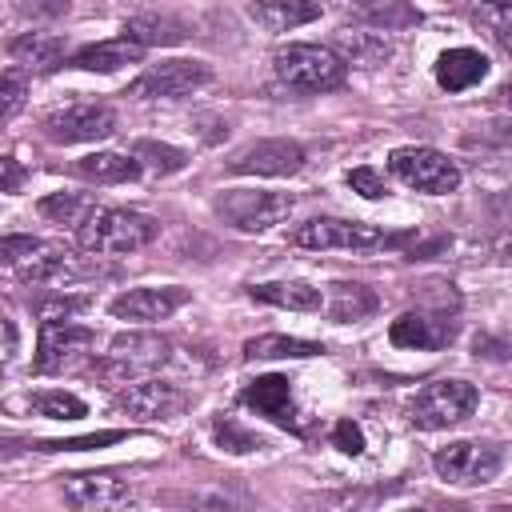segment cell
<instances>
[{
    "label": "cell",
    "mask_w": 512,
    "mask_h": 512,
    "mask_svg": "<svg viewBox=\"0 0 512 512\" xmlns=\"http://www.w3.org/2000/svg\"><path fill=\"white\" fill-rule=\"evenodd\" d=\"M20 8L32 12V16H64L68 12V0H24Z\"/></svg>",
    "instance_id": "ab89813d"
},
{
    "label": "cell",
    "mask_w": 512,
    "mask_h": 512,
    "mask_svg": "<svg viewBox=\"0 0 512 512\" xmlns=\"http://www.w3.org/2000/svg\"><path fill=\"white\" fill-rule=\"evenodd\" d=\"M272 64H276V76L300 92H328V88H340L348 76V64L320 44H288L272 56Z\"/></svg>",
    "instance_id": "277c9868"
},
{
    "label": "cell",
    "mask_w": 512,
    "mask_h": 512,
    "mask_svg": "<svg viewBox=\"0 0 512 512\" xmlns=\"http://www.w3.org/2000/svg\"><path fill=\"white\" fill-rule=\"evenodd\" d=\"M140 52H144V44H136V40L124 36V40L84 44L68 64H72V68H84V72H116V68H124V64H136Z\"/></svg>",
    "instance_id": "44dd1931"
},
{
    "label": "cell",
    "mask_w": 512,
    "mask_h": 512,
    "mask_svg": "<svg viewBox=\"0 0 512 512\" xmlns=\"http://www.w3.org/2000/svg\"><path fill=\"white\" fill-rule=\"evenodd\" d=\"M324 312H328L336 324H352V320H364V316L376 312V296H372V288H364V284L336 280V284H328Z\"/></svg>",
    "instance_id": "7402d4cb"
},
{
    "label": "cell",
    "mask_w": 512,
    "mask_h": 512,
    "mask_svg": "<svg viewBox=\"0 0 512 512\" xmlns=\"http://www.w3.org/2000/svg\"><path fill=\"white\" fill-rule=\"evenodd\" d=\"M388 340L396 348H424V352L448 348L456 340V320L448 312H440V308H432V312H404V316L392 320Z\"/></svg>",
    "instance_id": "4fadbf2b"
},
{
    "label": "cell",
    "mask_w": 512,
    "mask_h": 512,
    "mask_svg": "<svg viewBox=\"0 0 512 512\" xmlns=\"http://www.w3.org/2000/svg\"><path fill=\"white\" fill-rule=\"evenodd\" d=\"M120 412L128 416H140V420H164V416H176L188 396L176 388V384H164V380H132V388H124L116 396Z\"/></svg>",
    "instance_id": "9a60e30c"
},
{
    "label": "cell",
    "mask_w": 512,
    "mask_h": 512,
    "mask_svg": "<svg viewBox=\"0 0 512 512\" xmlns=\"http://www.w3.org/2000/svg\"><path fill=\"white\" fill-rule=\"evenodd\" d=\"M496 40H500V44L512 52V28H500V32H496Z\"/></svg>",
    "instance_id": "bcb514c9"
},
{
    "label": "cell",
    "mask_w": 512,
    "mask_h": 512,
    "mask_svg": "<svg viewBox=\"0 0 512 512\" xmlns=\"http://www.w3.org/2000/svg\"><path fill=\"white\" fill-rule=\"evenodd\" d=\"M476 356H488V360H508L512 356V336L508 332H480L472 340Z\"/></svg>",
    "instance_id": "f35d334b"
},
{
    "label": "cell",
    "mask_w": 512,
    "mask_h": 512,
    "mask_svg": "<svg viewBox=\"0 0 512 512\" xmlns=\"http://www.w3.org/2000/svg\"><path fill=\"white\" fill-rule=\"evenodd\" d=\"M8 56L32 72H52L68 60V40L56 32H24L8 40Z\"/></svg>",
    "instance_id": "ac0fdd59"
},
{
    "label": "cell",
    "mask_w": 512,
    "mask_h": 512,
    "mask_svg": "<svg viewBox=\"0 0 512 512\" xmlns=\"http://www.w3.org/2000/svg\"><path fill=\"white\" fill-rule=\"evenodd\" d=\"M76 172L84 180H96V184H120V180H132L140 172V164L132 156H120V152H92V156L76 160Z\"/></svg>",
    "instance_id": "4316f807"
},
{
    "label": "cell",
    "mask_w": 512,
    "mask_h": 512,
    "mask_svg": "<svg viewBox=\"0 0 512 512\" xmlns=\"http://www.w3.org/2000/svg\"><path fill=\"white\" fill-rule=\"evenodd\" d=\"M208 80H212V68L204 60H160V64L144 68L128 84V96H140V100H176V96L196 92Z\"/></svg>",
    "instance_id": "9c48e42d"
},
{
    "label": "cell",
    "mask_w": 512,
    "mask_h": 512,
    "mask_svg": "<svg viewBox=\"0 0 512 512\" xmlns=\"http://www.w3.org/2000/svg\"><path fill=\"white\" fill-rule=\"evenodd\" d=\"M496 100H504V104H512V76L500 84V92H496Z\"/></svg>",
    "instance_id": "ee69618b"
},
{
    "label": "cell",
    "mask_w": 512,
    "mask_h": 512,
    "mask_svg": "<svg viewBox=\"0 0 512 512\" xmlns=\"http://www.w3.org/2000/svg\"><path fill=\"white\" fill-rule=\"evenodd\" d=\"M60 492H64V504L72 508H84V512H100V508H120L132 500V488L128 480L112 476V472H72V476H60Z\"/></svg>",
    "instance_id": "7c38bea8"
},
{
    "label": "cell",
    "mask_w": 512,
    "mask_h": 512,
    "mask_svg": "<svg viewBox=\"0 0 512 512\" xmlns=\"http://www.w3.org/2000/svg\"><path fill=\"white\" fill-rule=\"evenodd\" d=\"M96 336L80 324L68 320H40V340H36V372H64L80 356H88Z\"/></svg>",
    "instance_id": "8fae6325"
},
{
    "label": "cell",
    "mask_w": 512,
    "mask_h": 512,
    "mask_svg": "<svg viewBox=\"0 0 512 512\" xmlns=\"http://www.w3.org/2000/svg\"><path fill=\"white\" fill-rule=\"evenodd\" d=\"M124 36L152 48V44H180L188 40V24L176 20V16H156V12H144V16H132L124 24Z\"/></svg>",
    "instance_id": "cb8c5ba5"
},
{
    "label": "cell",
    "mask_w": 512,
    "mask_h": 512,
    "mask_svg": "<svg viewBox=\"0 0 512 512\" xmlns=\"http://www.w3.org/2000/svg\"><path fill=\"white\" fill-rule=\"evenodd\" d=\"M388 168L396 180L428 196H448L460 188V168L436 148H396L388 156Z\"/></svg>",
    "instance_id": "52a82bcc"
},
{
    "label": "cell",
    "mask_w": 512,
    "mask_h": 512,
    "mask_svg": "<svg viewBox=\"0 0 512 512\" xmlns=\"http://www.w3.org/2000/svg\"><path fill=\"white\" fill-rule=\"evenodd\" d=\"M188 300V292L184 288H132V292H120L108 308H112V316H120V320H164V316H172L180 304Z\"/></svg>",
    "instance_id": "e0dca14e"
},
{
    "label": "cell",
    "mask_w": 512,
    "mask_h": 512,
    "mask_svg": "<svg viewBox=\"0 0 512 512\" xmlns=\"http://www.w3.org/2000/svg\"><path fill=\"white\" fill-rule=\"evenodd\" d=\"M308 356H324L320 344L312 340H296V336H252L244 344V360H308Z\"/></svg>",
    "instance_id": "d4e9b609"
},
{
    "label": "cell",
    "mask_w": 512,
    "mask_h": 512,
    "mask_svg": "<svg viewBox=\"0 0 512 512\" xmlns=\"http://www.w3.org/2000/svg\"><path fill=\"white\" fill-rule=\"evenodd\" d=\"M52 252V244L48 240H32V236H4V244H0V260L8 264V268H16V272H24V268H32L40 256H48Z\"/></svg>",
    "instance_id": "4dcf8cb0"
},
{
    "label": "cell",
    "mask_w": 512,
    "mask_h": 512,
    "mask_svg": "<svg viewBox=\"0 0 512 512\" xmlns=\"http://www.w3.org/2000/svg\"><path fill=\"white\" fill-rule=\"evenodd\" d=\"M20 104H24V72L16 64H8L4 68V108H0V116L12 120L20 112Z\"/></svg>",
    "instance_id": "e575fe53"
},
{
    "label": "cell",
    "mask_w": 512,
    "mask_h": 512,
    "mask_svg": "<svg viewBox=\"0 0 512 512\" xmlns=\"http://www.w3.org/2000/svg\"><path fill=\"white\" fill-rule=\"evenodd\" d=\"M40 128L52 144H88V140L112 136L116 112L108 104H68L60 112H48Z\"/></svg>",
    "instance_id": "30bf717a"
},
{
    "label": "cell",
    "mask_w": 512,
    "mask_h": 512,
    "mask_svg": "<svg viewBox=\"0 0 512 512\" xmlns=\"http://www.w3.org/2000/svg\"><path fill=\"white\" fill-rule=\"evenodd\" d=\"M168 360V340L156 332H120L112 336L108 352L92 360V372L108 384H132L148 372H156Z\"/></svg>",
    "instance_id": "3957f363"
},
{
    "label": "cell",
    "mask_w": 512,
    "mask_h": 512,
    "mask_svg": "<svg viewBox=\"0 0 512 512\" xmlns=\"http://www.w3.org/2000/svg\"><path fill=\"white\" fill-rule=\"evenodd\" d=\"M292 196L284 192H252V188H228L216 196V216L240 232H264L272 224H280L292 212Z\"/></svg>",
    "instance_id": "8992f818"
},
{
    "label": "cell",
    "mask_w": 512,
    "mask_h": 512,
    "mask_svg": "<svg viewBox=\"0 0 512 512\" xmlns=\"http://www.w3.org/2000/svg\"><path fill=\"white\" fill-rule=\"evenodd\" d=\"M484 76H488V56L476 48H448L436 60V80L448 92H464V88L480 84Z\"/></svg>",
    "instance_id": "d6986e66"
},
{
    "label": "cell",
    "mask_w": 512,
    "mask_h": 512,
    "mask_svg": "<svg viewBox=\"0 0 512 512\" xmlns=\"http://www.w3.org/2000/svg\"><path fill=\"white\" fill-rule=\"evenodd\" d=\"M356 20H364L372 28H384V32H400V28L420 24V12L408 0H360Z\"/></svg>",
    "instance_id": "484cf974"
},
{
    "label": "cell",
    "mask_w": 512,
    "mask_h": 512,
    "mask_svg": "<svg viewBox=\"0 0 512 512\" xmlns=\"http://www.w3.org/2000/svg\"><path fill=\"white\" fill-rule=\"evenodd\" d=\"M476 400H480V392L468 380H432V384H424L412 396L408 416H412L416 428L436 432V428H452V424L468 420L472 408H476Z\"/></svg>",
    "instance_id": "5b68a950"
},
{
    "label": "cell",
    "mask_w": 512,
    "mask_h": 512,
    "mask_svg": "<svg viewBox=\"0 0 512 512\" xmlns=\"http://www.w3.org/2000/svg\"><path fill=\"white\" fill-rule=\"evenodd\" d=\"M468 144H488V148H512V112L508 116H492V120H484L472 136H468Z\"/></svg>",
    "instance_id": "d6a6232c"
},
{
    "label": "cell",
    "mask_w": 512,
    "mask_h": 512,
    "mask_svg": "<svg viewBox=\"0 0 512 512\" xmlns=\"http://www.w3.org/2000/svg\"><path fill=\"white\" fill-rule=\"evenodd\" d=\"M212 440H216L224 452H236V456H244V452H260V448H264V440H260L256 432H248L244 424H236L232 416L212 420Z\"/></svg>",
    "instance_id": "f546056e"
},
{
    "label": "cell",
    "mask_w": 512,
    "mask_h": 512,
    "mask_svg": "<svg viewBox=\"0 0 512 512\" xmlns=\"http://www.w3.org/2000/svg\"><path fill=\"white\" fill-rule=\"evenodd\" d=\"M348 188L352 192H360L364 200H380L388 188H384V176L376 172V168H352L348 172Z\"/></svg>",
    "instance_id": "8d00e7d4"
},
{
    "label": "cell",
    "mask_w": 512,
    "mask_h": 512,
    "mask_svg": "<svg viewBox=\"0 0 512 512\" xmlns=\"http://www.w3.org/2000/svg\"><path fill=\"white\" fill-rule=\"evenodd\" d=\"M12 360H16V324L4 320V364H12Z\"/></svg>",
    "instance_id": "b9f144b4"
},
{
    "label": "cell",
    "mask_w": 512,
    "mask_h": 512,
    "mask_svg": "<svg viewBox=\"0 0 512 512\" xmlns=\"http://www.w3.org/2000/svg\"><path fill=\"white\" fill-rule=\"evenodd\" d=\"M156 232H160L156 220H148L140 212H124V208H92L84 216V224H76V240L92 256H124V252H136V248L152 244Z\"/></svg>",
    "instance_id": "6da1fadb"
},
{
    "label": "cell",
    "mask_w": 512,
    "mask_h": 512,
    "mask_svg": "<svg viewBox=\"0 0 512 512\" xmlns=\"http://www.w3.org/2000/svg\"><path fill=\"white\" fill-rule=\"evenodd\" d=\"M84 308H88V296H52V300L36 304V316L40 320H68V316H76Z\"/></svg>",
    "instance_id": "836d02e7"
},
{
    "label": "cell",
    "mask_w": 512,
    "mask_h": 512,
    "mask_svg": "<svg viewBox=\"0 0 512 512\" xmlns=\"http://www.w3.org/2000/svg\"><path fill=\"white\" fill-rule=\"evenodd\" d=\"M92 212V204L76 192H52L40 200V216L52 224H84V216Z\"/></svg>",
    "instance_id": "f1b7e54d"
},
{
    "label": "cell",
    "mask_w": 512,
    "mask_h": 512,
    "mask_svg": "<svg viewBox=\"0 0 512 512\" xmlns=\"http://www.w3.org/2000/svg\"><path fill=\"white\" fill-rule=\"evenodd\" d=\"M228 168L240 176H292L304 168V148L296 140H260L236 152Z\"/></svg>",
    "instance_id": "5bb4252c"
},
{
    "label": "cell",
    "mask_w": 512,
    "mask_h": 512,
    "mask_svg": "<svg viewBox=\"0 0 512 512\" xmlns=\"http://www.w3.org/2000/svg\"><path fill=\"white\" fill-rule=\"evenodd\" d=\"M120 432H92V436H76V440H44L36 444L40 452H64V448H104V444H116Z\"/></svg>",
    "instance_id": "74e56055"
},
{
    "label": "cell",
    "mask_w": 512,
    "mask_h": 512,
    "mask_svg": "<svg viewBox=\"0 0 512 512\" xmlns=\"http://www.w3.org/2000/svg\"><path fill=\"white\" fill-rule=\"evenodd\" d=\"M248 16L268 32H292L300 24H312L320 16V4L316 0H256Z\"/></svg>",
    "instance_id": "ffe728a7"
},
{
    "label": "cell",
    "mask_w": 512,
    "mask_h": 512,
    "mask_svg": "<svg viewBox=\"0 0 512 512\" xmlns=\"http://www.w3.org/2000/svg\"><path fill=\"white\" fill-rule=\"evenodd\" d=\"M504 464V452L496 444H480V440H452L432 456V468L440 472V480L448 484H488Z\"/></svg>",
    "instance_id": "ba28073f"
},
{
    "label": "cell",
    "mask_w": 512,
    "mask_h": 512,
    "mask_svg": "<svg viewBox=\"0 0 512 512\" xmlns=\"http://www.w3.org/2000/svg\"><path fill=\"white\" fill-rule=\"evenodd\" d=\"M240 400H244L248 408H256L260 416H268L272 424L300 432V412H296V400H292V388H288L284 376H260V380H252V384L240 392Z\"/></svg>",
    "instance_id": "2e32d148"
},
{
    "label": "cell",
    "mask_w": 512,
    "mask_h": 512,
    "mask_svg": "<svg viewBox=\"0 0 512 512\" xmlns=\"http://www.w3.org/2000/svg\"><path fill=\"white\" fill-rule=\"evenodd\" d=\"M468 4H476L484 12H496V16H512V0H468Z\"/></svg>",
    "instance_id": "7bdbcfd3"
},
{
    "label": "cell",
    "mask_w": 512,
    "mask_h": 512,
    "mask_svg": "<svg viewBox=\"0 0 512 512\" xmlns=\"http://www.w3.org/2000/svg\"><path fill=\"white\" fill-rule=\"evenodd\" d=\"M296 248H344V252H372V248H408L416 236L412 232H380L372 224H356V220H336V216H324V220H308L300 224L292 236H288Z\"/></svg>",
    "instance_id": "7a4b0ae2"
},
{
    "label": "cell",
    "mask_w": 512,
    "mask_h": 512,
    "mask_svg": "<svg viewBox=\"0 0 512 512\" xmlns=\"http://www.w3.org/2000/svg\"><path fill=\"white\" fill-rule=\"evenodd\" d=\"M132 160H136L140 168H148V172L168 176V172H180L188 156H184L180 148H172V144H160V140H136V144H132Z\"/></svg>",
    "instance_id": "83f0119b"
},
{
    "label": "cell",
    "mask_w": 512,
    "mask_h": 512,
    "mask_svg": "<svg viewBox=\"0 0 512 512\" xmlns=\"http://www.w3.org/2000/svg\"><path fill=\"white\" fill-rule=\"evenodd\" d=\"M28 404H32L36 416H48V420H80L88 412L84 400L72 396V392H36Z\"/></svg>",
    "instance_id": "1f68e13d"
},
{
    "label": "cell",
    "mask_w": 512,
    "mask_h": 512,
    "mask_svg": "<svg viewBox=\"0 0 512 512\" xmlns=\"http://www.w3.org/2000/svg\"><path fill=\"white\" fill-rule=\"evenodd\" d=\"M0 164H4V192H16L20 188V164H16V156H4Z\"/></svg>",
    "instance_id": "60d3db41"
},
{
    "label": "cell",
    "mask_w": 512,
    "mask_h": 512,
    "mask_svg": "<svg viewBox=\"0 0 512 512\" xmlns=\"http://www.w3.org/2000/svg\"><path fill=\"white\" fill-rule=\"evenodd\" d=\"M496 256H500V260H508V264H512V240H504V244H496Z\"/></svg>",
    "instance_id": "f6af8a7d"
},
{
    "label": "cell",
    "mask_w": 512,
    "mask_h": 512,
    "mask_svg": "<svg viewBox=\"0 0 512 512\" xmlns=\"http://www.w3.org/2000/svg\"><path fill=\"white\" fill-rule=\"evenodd\" d=\"M252 296L264 300V304H276V308H292V312H316V308H324L320 288H312V284H304V280H272V284H256Z\"/></svg>",
    "instance_id": "603a6c76"
},
{
    "label": "cell",
    "mask_w": 512,
    "mask_h": 512,
    "mask_svg": "<svg viewBox=\"0 0 512 512\" xmlns=\"http://www.w3.org/2000/svg\"><path fill=\"white\" fill-rule=\"evenodd\" d=\"M332 444L344 452V456H360L364 452V428L356 420H336L332 424Z\"/></svg>",
    "instance_id": "d590c367"
}]
</instances>
